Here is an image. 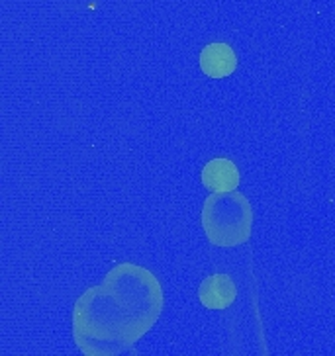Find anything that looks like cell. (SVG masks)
I'll use <instances>...</instances> for the list:
<instances>
[{"label":"cell","mask_w":335,"mask_h":356,"mask_svg":"<svg viewBox=\"0 0 335 356\" xmlns=\"http://www.w3.org/2000/svg\"><path fill=\"white\" fill-rule=\"evenodd\" d=\"M200 67L210 79H226L235 71L237 59L228 43H210L200 53Z\"/></svg>","instance_id":"1"},{"label":"cell","mask_w":335,"mask_h":356,"mask_svg":"<svg viewBox=\"0 0 335 356\" xmlns=\"http://www.w3.org/2000/svg\"><path fill=\"white\" fill-rule=\"evenodd\" d=\"M200 302L208 309H226L233 304L237 290L230 276L226 274H214L206 278L198 290Z\"/></svg>","instance_id":"2"},{"label":"cell","mask_w":335,"mask_h":356,"mask_svg":"<svg viewBox=\"0 0 335 356\" xmlns=\"http://www.w3.org/2000/svg\"><path fill=\"white\" fill-rule=\"evenodd\" d=\"M202 182L212 192H231L240 184V170L230 159H212L202 168Z\"/></svg>","instance_id":"3"}]
</instances>
